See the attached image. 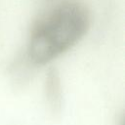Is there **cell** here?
Masks as SVG:
<instances>
[{"mask_svg": "<svg viewBox=\"0 0 125 125\" xmlns=\"http://www.w3.org/2000/svg\"><path fill=\"white\" fill-rule=\"evenodd\" d=\"M90 26L87 7L76 0L63 1L33 25L30 32L27 55L34 64H45L74 46Z\"/></svg>", "mask_w": 125, "mask_h": 125, "instance_id": "1", "label": "cell"}]
</instances>
